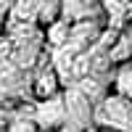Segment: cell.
<instances>
[{"mask_svg": "<svg viewBox=\"0 0 132 132\" xmlns=\"http://www.w3.org/2000/svg\"><path fill=\"white\" fill-rule=\"evenodd\" d=\"M93 124L101 132H132V101L108 90L93 106Z\"/></svg>", "mask_w": 132, "mask_h": 132, "instance_id": "obj_1", "label": "cell"}, {"mask_svg": "<svg viewBox=\"0 0 132 132\" xmlns=\"http://www.w3.org/2000/svg\"><path fill=\"white\" fill-rule=\"evenodd\" d=\"M21 114H27L40 132H58L66 127V103H63V90L53 98H42L35 101V106L29 108H19Z\"/></svg>", "mask_w": 132, "mask_h": 132, "instance_id": "obj_2", "label": "cell"}, {"mask_svg": "<svg viewBox=\"0 0 132 132\" xmlns=\"http://www.w3.org/2000/svg\"><path fill=\"white\" fill-rule=\"evenodd\" d=\"M106 32V19H90V21H77V24L69 27V40L63 42V50L71 53V56H79V53L90 50L101 35ZM58 50V48H56Z\"/></svg>", "mask_w": 132, "mask_h": 132, "instance_id": "obj_3", "label": "cell"}, {"mask_svg": "<svg viewBox=\"0 0 132 132\" xmlns=\"http://www.w3.org/2000/svg\"><path fill=\"white\" fill-rule=\"evenodd\" d=\"M63 103H66V127L77 132H87L93 124V103L85 98L77 87H63Z\"/></svg>", "mask_w": 132, "mask_h": 132, "instance_id": "obj_4", "label": "cell"}, {"mask_svg": "<svg viewBox=\"0 0 132 132\" xmlns=\"http://www.w3.org/2000/svg\"><path fill=\"white\" fill-rule=\"evenodd\" d=\"M61 19H66L69 24L103 19L101 0H61Z\"/></svg>", "mask_w": 132, "mask_h": 132, "instance_id": "obj_5", "label": "cell"}, {"mask_svg": "<svg viewBox=\"0 0 132 132\" xmlns=\"http://www.w3.org/2000/svg\"><path fill=\"white\" fill-rule=\"evenodd\" d=\"M63 90V82L58 71L53 69V63H45L40 66V71L35 74V79H32V95H35V101H42V98H53Z\"/></svg>", "mask_w": 132, "mask_h": 132, "instance_id": "obj_6", "label": "cell"}, {"mask_svg": "<svg viewBox=\"0 0 132 132\" xmlns=\"http://www.w3.org/2000/svg\"><path fill=\"white\" fill-rule=\"evenodd\" d=\"M108 61H111V66L132 61V27H122L116 32L111 48H108Z\"/></svg>", "mask_w": 132, "mask_h": 132, "instance_id": "obj_7", "label": "cell"}, {"mask_svg": "<svg viewBox=\"0 0 132 132\" xmlns=\"http://www.w3.org/2000/svg\"><path fill=\"white\" fill-rule=\"evenodd\" d=\"M129 3H132V0H101L106 27H111V29H122V27H127V11H129Z\"/></svg>", "mask_w": 132, "mask_h": 132, "instance_id": "obj_8", "label": "cell"}, {"mask_svg": "<svg viewBox=\"0 0 132 132\" xmlns=\"http://www.w3.org/2000/svg\"><path fill=\"white\" fill-rule=\"evenodd\" d=\"M42 0H13V5L8 11V21H21V24H37Z\"/></svg>", "mask_w": 132, "mask_h": 132, "instance_id": "obj_9", "label": "cell"}, {"mask_svg": "<svg viewBox=\"0 0 132 132\" xmlns=\"http://www.w3.org/2000/svg\"><path fill=\"white\" fill-rule=\"evenodd\" d=\"M69 21L66 19H56V21H50L48 27H42V37H45V45L50 48V50H56V48H61L66 40H69Z\"/></svg>", "mask_w": 132, "mask_h": 132, "instance_id": "obj_10", "label": "cell"}, {"mask_svg": "<svg viewBox=\"0 0 132 132\" xmlns=\"http://www.w3.org/2000/svg\"><path fill=\"white\" fill-rule=\"evenodd\" d=\"M111 90L132 101V61H129V63H119V66H114V74H111Z\"/></svg>", "mask_w": 132, "mask_h": 132, "instance_id": "obj_11", "label": "cell"}, {"mask_svg": "<svg viewBox=\"0 0 132 132\" xmlns=\"http://www.w3.org/2000/svg\"><path fill=\"white\" fill-rule=\"evenodd\" d=\"M61 19V0H42L40 3V13H37V27H48L50 21Z\"/></svg>", "mask_w": 132, "mask_h": 132, "instance_id": "obj_12", "label": "cell"}, {"mask_svg": "<svg viewBox=\"0 0 132 132\" xmlns=\"http://www.w3.org/2000/svg\"><path fill=\"white\" fill-rule=\"evenodd\" d=\"M5 132H40L35 127V122L27 116V114H21L16 111L13 116H8V124H5Z\"/></svg>", "mask_w": 132, "mask_h": 132, "instance_id": "obj_13", "label": "cell"}, {"mask_svg": "<svg viewBox=\"0 0 132 132\" xmlns=\"http://www.w3.org/2000/svg\"><path fill=\"white\" fill-rule=\"evenodd\" d=\"M8 111H5V108H0V132H5V124H8Z\"/></svg>", "mask_w": 132, "mask_h": 132, "instance_id": "obj_14", "label": "cell"}, {"mask_svg": "<svg viewBox=\"0 0 132 132\" xmlns=\"http://www.w3.org/2000/svg\"><path fill=\"white\" fill-rule=\"evenodd\" d=\"M5 19H8V16L3 13V11H0V35H3V29H5Z\"/></svg>", "mask_w": 132, "mask_h": 132, "instance_id": "obj_15", "label": "cell"}, {"mask_svg": "<svg viewBox=\"0 0 132 132\" xmlns=\"http://www.w3.org/2000/svg\"><path fill=\"white\" fill-rule=\"evenodd\" d=\"M127 24H132V3H129V11H127Z\"/></svg>", "mask_w": 132, "mask_h": 132, "instance_id": "obj_16", "label": "cell"}, {"mask_svg": "<svg viewBox=\"0 0 132 132\" xmlns=\"http://www.w3.org/2000/svg\"><path fill=\"white\" fill-rule=\"evenodd\" d=\"M0 108H3V101H0Z\"/></svg>", "mask_w": 132, "mask_h": 132, "instance_id": "obj_17", "label": "cell"}, {"mask_svg": "<svg viewBox=\"0 0 132 132\" xmlns=\"http://www.w3.org/2000/svg\"><path fill=\"white\" fill-rule=\"evenodd\" d=\"M87 132H90V129H87Z\"/></svg>", "mask_w": 132, "mask_h": 132, "instance_id": "obj_18", "label": "cell"}]
</instances>
